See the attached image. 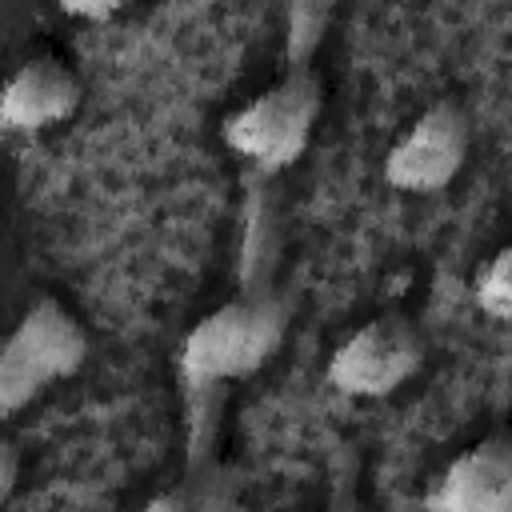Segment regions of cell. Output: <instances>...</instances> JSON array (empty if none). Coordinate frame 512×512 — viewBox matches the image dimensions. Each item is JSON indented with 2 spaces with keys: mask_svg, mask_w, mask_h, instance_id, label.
Wrapping results in <instances>:
<instances>
[{
  "mask_svg": "<svg viewBox=\"0 0 512 512\" xmlns=\"http://www.w3.org/2000/svg\"><path fill=\"white\" fill-rule=\"evenodd\" d=\"M468 152H472V120L452 96H440L428 108H420L404 124V132L388 144L384 180L400 192L428 196L460 176Z\"/></svg>",
  "mask_w": 512,
  "mask_h": 512,
  "instance_id": "5",
  "label": "cell"
},
{
  "mask_svg": "<svg viewBox=\"0 0 512 512\" xmlns=\"http://www.w3.org/2000/svg\"><path fill=\"white\" fill-rule=\"evenodd\" d=\"M424 512H512V444L488 432L460 448L424 488Z\"/></svg>",
  "mask_w": 512,
  "mask_h": 512,
  "instance_id": "7",
  "label": "cell"
},
{
  "mask_svg": "<svg viewBox=\"0 0 512 512\" xmlns=\"http://www.w3.org/2000/svg\"><path fill=\"white\" fill-rule=\"evenodd\" d=\"M68 16H88V20H104L116 12V4H64Z\"/></svg>",
  "mask_w": 512,
  "mask_h": 512,
  "instance_id": "11",
  "label": "cell"
},
{
  "mask_svg": "<svg viewBox=\"0 0 512 512\" xmlns=\"http://www.w3.org/2000/svg\"><path fill=\"white\" fill-rule=\"evenodd\" d=\"M140 512H244V492L232 468L220 460L184 464V472L152 492Z\"/></svg>",
  "mask_w": 512,
  "mask_h": 512,
  "instance_id": "8",
  "label": "cell"
},
{
  "mask_svg": "<svg viewBox=\"0 0 512 512\" xmlns=\"http://www.w3.org/2000/svg\"><path fill=\"white\" fill-rule=\"evenodd\" d=\"M336 512H356V508H336Z\"/></svg>",
  "mask_w": 512,
  "mask_h": 512,
  "instance_id": "12",
  "label": "cell"
},
{
  "mask_svg": "<svg viewBox=\"0 0 512 512\" xmlns=\"http://www.w3.org/2000/svg\"><path fill=\"white\" fill-rule=\"evenodd\" d=\"M16 484H20V448L8 432H0V504L16 492Z\"/></svg>",
  "mask_w": 512,
  "mask_h": 512,
  "instance_id": "10",
  "label": "cell"
},
{
  "mask_svg": "<svg viewBox=\"0 0 512 512\" xmlns=\"http://www.w3.org/2000/svg\"><path fill=\"white\" fill-rule=\"evenodd\" d=\"M268 220L260 212V196L248 200L244 224V260H240V288L208 308L180 340L176 372L188 408V448L184 464L216 460V424L220 400L228 384L260 372L288 332V300L272 284V256H268Z\"/></svg>",
  "mask_w": 512,
  "mask_h": 512,
  "instance_id": "1",
  "label": "cell"
},
{
  "mask_svg": "<svg viewBox=\"0 0 512 512\" xmlns=\"http://www.w3.org/2000/svg\"><path fill=\"white\" fill-rule=\"evenodd\" d=\"M80 96L84 84L64 56L32 52L0 80V128L16 136H40L72 120Z\"/></svg>",
  "mask_w": 512,
  "mask_h": 512,
  "instance_id": "6",
  "label": "cell"
},
{
  "mask_svg": "<svg viewBox=\"0 0 512 512\" xmlns=\"http://www.w3.org/2000/svg\"><path fill=\"white\" fill-rule=\"evenodd\" d=\"M88 348V328L64 300H32L0 340V424L60 380H72L84 368Z\"/></svg>",
  "mask_w": 512,
  "mask_h": 512,
  "instance_id": "3",
  "label": "cell"
},
{
  "mask_svg": "<svg viewBox=\"0 0 512 512\" xmlns=\"http://www.w3.org/2000/svg\"><path fill=\"white\" fill-rule=\"evenodd\" d=\"M324 112V84L312 60H284L280 76L236 104L220 120V140L232 156H240L252 180H272L292 168L312 144L316 120Z\"/></svg>",
  "mask_w": 512,
  "mask_h": 512,
  "instance_id": "2",
  "label": "cell"
},
{
  "mask_svg": "<svg viewBox=\"0 0 512 512\" xmlns=\"http://www.w3.org/2000/svg\"><path fill=\"white\" fill-rule=\"evenodd\" d=\"M472 300L496 324H504L512 316V252L508 248H496L480 264V272L472 280Z\"/></svg>",
  "mask_w": 512,
  "mask_h": 512,
  "instance_id": "9",
  "label": "cell"
},
{
  "mask_svg": "<svg viewBox=\"0 0 512 512\" xmlns=\"http://www.w3.org/2000/svg\"><path fill=\"white\" fill-rule=\"evenodd\" d=\"M424 332L408 312H376L360 320L328 356V384L352 400H380L404 388L424 364Z\"/></svg>",
  "mask_w": 512,
  "mask_h": 512,
  "instance_id": "4",
  "label": "cell"
}]
</instances>
